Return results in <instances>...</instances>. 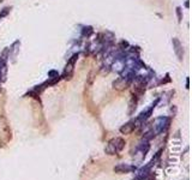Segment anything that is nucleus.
<instances>
[{"label":"nucleus","instance_id":"f257e3e1","mask_svg":"<svg viewBox=\"0 0 192 180\" xmlns=\"http://www.w3.org/2000/svg\"><path fill=\"white\" fill-rule=\"evenodd\" d=\"M124 148H125V140L120 137H117L109 140L107 147L105 148V151L108 155H115V154L120 152Z\"/></svg>","mask_w":192,"mask_h":180},{"label":"nucleus","instance_id":"f03ea898","mask_svg":"<svg viewBox=\"0 0 192 180\" xmlns=\"http://www.w3.org/2000/svg\"><path fill=\"white\" fill-rule=\"evenodd\" d=\"M169 121H171V119L167 118V117H159V118H156L155 120H154V123H152V133H154V136L162 133L166 128L168 127Z\"/></svg>","mask_w":192,"mask_h":180},{"label":"nucleus","instance_id":"7ed1b4c3","mask_svg":"<svg viewBox=\"0 0 192 180\" xmlns=\"http://www.w3.org/2000/svg\"><path fill=\"white\" fill-rule=\"evenodd\" d=\"M77 58H78V54H74L67 61V65L65 67V71H64V77H65V79H71L72 73H73V69H74V64L77 61Z\"/></svg>","mask_w":192,"mask_h":180},{"label":"nucleus","instance_id":"20e7f679","mask_svg":"<svg viewBox=\"0 0 192 180\" xmlns=\"http://www.w3.org/2000/svg\"><path fill=\"white\" fill-rule=\"evenodd\" d=\"M130 83H131L130 78H127V77H120V78H118L117 81L113 83V86H114V89H117V90H124V89H126L127 86L130 85Z\"/></svg>","mask_w":192,"mask_h":180},{"label":"nucleus","instance_id":"39448f33","mask_svg":"<svg viewBox=\"0 0 192 180\" xmlns=\"http://www.w3.org/2000/svg\"><path fill=\"white\" fill-rule=\"evenodd\" d=\"M135 171H136V167L135 166H130V164H126V163H119L118 166L114 167V172L115 173H119V174L131 173V172H135Z\"/></svg>","mask_w":192,"mask_h":180},{"label":"nucleus","instance_id":"423d86ee","mask_svg":"<svg viewBox=\"0 0 192 180\" xmlns=\"http://www.w3.org/2000/svg\"><path fill=\"white\" fill-rule=\"evenodd\" d=\"M173 47H174V52H175V54L178 55V58L179 59H183V55H184V50H183V46H181V43H180V41L178 40V38H173Z\"/></svg>","mask_w":192,"mask_h":180},{"label":"nucleus","instance_id":"0eeeda50","mask_svg":"<svg viewBox=\"0 0 192 180\" xmlns=\"http://www.w3.org/2000/svg\"><path fill=\"white\" fill-rule=\"evenodd\" d=\"M135 127H136V123L135 121H130V123H127V124H125L124 126L120 127V132L123 135H129V133H131L135 130Z\"/></svg>","mask_w":192,"mask_h":180},{"label":"nucleus","instance_id":"6e6552de","mask_svg":"<svg viewBox=\"0 0 192 180\" xmlns=\"http://www.w3.org/2000/svg\"><path fill=\"white\" fill-rule=\"evenodd\" d=\"M5 73H6V64L4 59H0V82L5 79Z\"/></svg>","mask_w":192,"mask_h":180},{"label":"nucleus","instance_id":"1a4fd4ad","mask_svg":"<svg viewBox=\"0 0 192 180\" xmlns=\"http://www.w3.org/2000/svg\"><path fill=\"white\" fill-rule=\"evenodd\" d=\"M48 76L50 77V78H59V74H58V72L57 71H49L48 72Z\"/></svg>","mask_w":192,"mask_h":180},{"label":"nucleus","instance_id":"9d476101","mask_svg":"<svg viewBox=\"0 0 192 180\" xmlns=\"http://www.w3.org/2000/svg\"><path fill=\"white\" fill-rule=\"evenodd\" d=\"M176 12H178V17H179L178 21L180 22V21H181V12H180V7H178V9H176Z\"/></svg>","mask_w":192,"mask_h":180},{"label":"nucleus","instance_id":"9b49d317","mask_svg":"<svg viewBox=\"0 0 192 180\" xmlns=\"http://www.w3.org/2000/svg\"><path fill=\"white\" fill-rule=\"evenodd\" d=\"M0 1H3V0H0Z\"/></svg>","mask_w":192,"mask_h":180}]
</instances>
